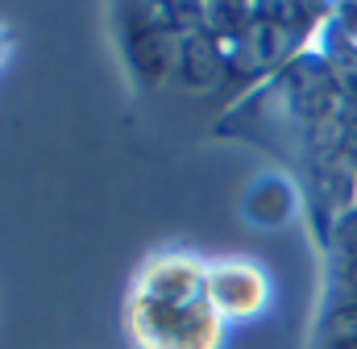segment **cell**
I'll use <instances>...</instances> for the list:
<instances>
[{
    "mask_svg": "<svg viewBox=\"0 0 357 349\" xmlns=\"http://www.w3.org/2000/svg\"><path fill=\"white\" fill-rule=\"evenodd\" d=\"M121 329L129 349H225L229 325L208 291V258L195 250H154L133 270Z\"/></svg>",
    "mask_w": 357,
    "mask_h": 349,
    "instance_id": "cell-1",
    "label": "cell"
},
{
    "mask_svg": "<svg viewBox=\"0 0 357 349\" xmlns=\"http://www.w3.org/2000/svg\"><path fill=\"white\" fill-rule=\"evenodd\" d=\"M208 291H212V304H216L225 325H250V320L266 316L274 304L270 270L254 258H241V254L208 258Z\"/></svg>",
    "mask_w": 357,
    "mask_h": 349,
    "instance_id": "cell-2",
    "label": "cell"
},
{
    "mask_svg": "<svg viewBox=\"0 0 357 349\" xmlns=\"http://www.w3.org/2000/svg\"><path fill=\"white\" fill-rule=\"evenodd\" d=\"M8 54H13V29H8V25H0V67L8 63Z\"/></svg>",
    "mask_w": 357,
    "mask_h": 349,
    "instance_id": "cell-3",
    "label": "cell"
}]
</instances>
